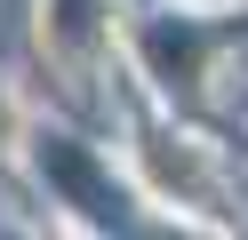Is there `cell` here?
<instances>
[{
	"instance_id": "obj_1",
	"label": "cell",
	"mask_w": 248,
	"mask_h": 240,
	"mask_svg": "<svg viewBox=\"0 0 248 240\" xmlns=\"http://www.w3.org/2000/svg\"><path fill=\"white\" fill-rule=\"evenodd\" d=\"M104 16H112V0H40V48H56L64 64H88L96 40L112 32Z\"/></svg>"
},
{
	"instance_id": "obj_2",
	"label": "cell",
	"mask_w": 248,
	"mask_h": 240,
	"mask_svg": "<svg viewBox=\"0 0 248 240\" xmlns=\"http://www.w3.org/2000/svg\"><path fill=\"white\" fill-rule=\"evenodd\" d=\"M16 152V104H8V88H0V160Z\"/></svg>"
}]
</instances>
